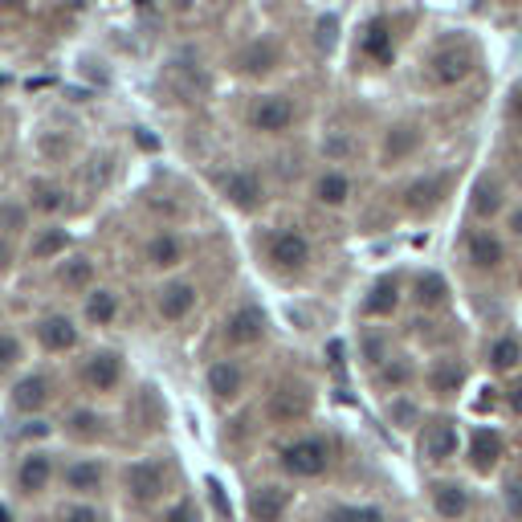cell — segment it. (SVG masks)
Returning <instances> with one entry per match:
<instances>
[{"label": "cell", "mask_w": 522, "mask_h": 522, "mask_svg": "<svg viewBox=\"0 0 522 522\" xmlns=\"http://www.w3.org/2000/svg\"><path fill=\"white\" fill-rule=\"evenodd\" d=\"M327 461H330V453L319 436H302V441L281 449V469L290 477H319L327 469Z\"/></svg>", "instance_id": "cell-1"}, {"label": "cell", "mask_w": 522, "mask_h": 522, "mask_svg": "<svg viewBox=\"0 0 522 522\" xmlns=\"http://www.w3.org/2000/svg\"><path fill=\"white\" fill-rule=\"evenodd\" d=\"M123 490L131 502H155L159 493H164V465L159 461H135V465H126V474H123Z\"/></svg>", "instance_id": "cell-2"}, {"label": "cell", "mask_w": 522, "mask_h": 522, "mask_svg": "<svg viewBox=\"0 0 522 522\" xmlns=\"http://www.w3.org/2000/svg\"><path fill=\"white\" fill-rule=\"evenodd\" d=\"M261 335H265L261 306H237L229 314V322H224V338H229L232 347H253V343H261Z\"/></svg>", "instance_id": "cell-3"}, {"label": "cell", "mask_w": 522, "mask_h": 522, "mask_svg": "<svg viewBox=\"0 0 522 522\" xmlns=\"http://www.w3.org/2000/svg\"><path fill=\"white\" fill-rule=\"evenodd\" d=\"M221 192L229 204H237V208H257L261 196H265V188H261V175L249 172V167H237V172H229L221 180Z\"/></svg>", "instance_id": "cell-4"}, {"label": "cell", "mask_w": 522, "mask_h": 522, "mask_svg": "<svg viewBox=\"0 0 522 522\" xmlns=\"http://www.w3.org/2000/svg\"><path fill=\"white\" fill-rule=\"evenodd\" d=\"M270 261H278L281 270H302V265L310 261V241L302 237V232H294V229L273 232V241H270Z\"/></svg>", "instance_id": "cell-5"}, {"label": "cell", "mask_w": 522, "mask_h": 522, "mask_svg": "<svg viewBox=\"0 0 522 522\" xmlns=\"http://www.w3.org/2000/svg\"><path fill=\"white\" fill-rule=\"evenodd\" d=\"M49 482H53V457L41 453V449L20 457V465H17V490L20 493H41Z\"/></svg>", "instance_id": "cell-6"}, {"label": "cell", "mask_w": 522, "mask_h": 522, "mask_svg": "<svg viewBox=\"0 0 522 522\" xmlns=\"http://www.w3.org/2000/svg\"><path fill=\"white\" fill-rule=\"evenodd\" d=\"M469 74H474V53L469 49H441L433 58V82H441V86H457Z\"/></svg>", "instance_id": "cell-7"}, {"label": "cell", "mask_w": 522, "mask_h": 522, "mask_svg": "<svg viewBox=\"0 0 522 522\" xmlns=\"http://www.w3.org/2000/svg\"><path fill=\"white\" fill-rule=\"evenodd\" d=\"M167 86H172L180 98H196L204 86H208V82H204L200 61H196L192 53H180V58L167 66Z\"/></svg>", "instance_id": "cell-8"}, {"label": "cell", "mask_w": 522, "mask_h": 522, "mask_svg": "<svg viewBox=\"0 0 522 522\" xmlns=\"http://www.w3.org/2000/svg\"><path fill=\"white\" fill-rule=\"evenodd\" d=\"M290 123H294V102L290 98L270 94V98H261L257 107H253V126H257V131L278 135V131H286Z\"/></svg>", "instance_id": "cell-9"}, {"label": "cell", "mask_w": 522, "mask_h": 522, "mask_svg": "<svg viewBox=\"0 0 522 522\" xmlns=\"http://www.w3.org/2000/svg\"><path fill=\"white\" fill-rule=\"evenodd\" d=\"M118 379H123V359L115 351H94L86 359V384L94 392H110V387H118Z\"/></svg>", "instance_id": "cell-10"}, {"label": "cell", "mask_w": 522, "mask_h": 522, "mask_svg": "<svg viewBox=\"0 0 522 522\" xmlns=\"http://www.w3.org/2000/svg\"><path fill=\"white\" fill-rule=\"evenodd\" d=\"M286 506H290V493L281 490V485H261L249 498V518L253 522H281Z\"/></svg>", "instance_id": "cell-11"}, {"label": "cell", "mask_w": 522, "mask_h": 522, "mask_svg": "<svg viewBox=\"0 0 522 522\" xmlns=\"http://www.w3.org/2000/svg\"><path fill=\"white\" fill-rule=\"evenodd\" d=\"M159 319H167V322H180L188 314V310L196 306V286L192 281H172V286H164L159 290Z\"/></svg>", "instance_id": "cell-12"}, {"label": "cell", "mask_w": 522, "mask_h": 522, "mask_svg": "<svg viewBox=\"0 0 522 522\" xmlns=\"http://www.w3.org/2000/svg\"><path fill=\"white\" fill-rule=\"evenodd\" d=\"M37 338H41V347L45 351H74L77 347V327L66 319V314H49V319H41Z\"/></svg>", "instance_id": "cell-13"}, {"label": "cell", "mask_w": 522, "mask_h": 522, "mask_svg": "<svg viewBox=\"0 0 522 522\" xmlns=\"http://www.w3.org/2000/svg\"><path fill=\"white\" fill-rule=\"evenodd\" d=\"M49 396H53V384H49L45 376H25L12 387V404H17L20 412H41V408L49 404Z\"/></svg>", "instance_id": "cell-14"}, {"label": "cell", "mask_w": 522, "mask_h": 522, "mask_svg": "<svg viewBox=\"0 0 522 522\" xmlns=\"http://www.w3.org/2000/svg\"><path fill=\"white\" fill-rule=\"evenodd\" d=\"M498 457H502V436L493 428H474V436H469V461L477 469H493Z\"/></svg>", "instance_id": "cell-15"}, {"label": "cell", "mask_w": 522, "mask_h": 522, "mask_svg": "<svg viewBox=\"0 0 522 522\" xmlns=\"http://www.w3.org/2000/svg\"><path fill=\"white\" fill-rule=\"evenodd\" d=\"M61 482H66V490H74V493H94L98 485H102V465L98 461H69Z\"/></svg>", "instance_id": "cell-16"}, {"label": "cell", "mask_w": 522, "mask_h": 522, "mask_svg": "<svg viewBox=\"0 0 522 522\" xmlns=\"http://www.w3.org/2000/svg\"><path fill=\"white\" fill-rule=\"evenodd\" d=\"M208 392H213L216 400H232L237 392H241V368L229 363V359L213 363V368H208Z\"/></svg>", "instance_id": "cell-17"}, {"label": "cell", "mask_w": 522, "mask_h": 522, "mask_svg": "<svg viewBox=\"0 0 522 522\" xmlns=\"http://www.w3.org/2000/svg\"><path fill=\"white\" fill-rule=\"evenodd\" d=\"M433 506L441 518H461L469 510V493L457 482H441V485H433Z\"/></svg>", "instance_id": "cell-18"}, {"label": "cell", "mask_w": 522, "mask_h": 522, "mask_svg": "<svg viewBox=\"0 0 522 522\" xmlns=\"http://www.w3.org/2000/svg\"><path fill=\"white\" fill-rule=\"evenodd\" d=\"M147 261L159 265V270L180 265V261H184V245H180V237H175V232H159V237H151V245H147Z\"/></svg>", "instance_id": "cell-19"}, {"label": "cell", "mask_w": 522, "mask_h": 522, "mask_svg": "<svg viewBox=\"0 0 522 522\" xmlns=\"http://www.w3.org/2000/svg\"><path fill=\"white\" fill-rule=\"evenodd\" d=\"M457 449V428L449 425V420H441V425H433L425 433V457L428 461H445V457H453Z\"/></svg>", "instance_id": "cell-20"}, {"label": "cell", "mask_w": 522, "mask_h": 522, "mask_svg": "<svg viewBox=\"0 0 522 522\" xmlns=\"http://www.w3.org/2000/svg\"><path fill=\"white\" fill-rule=\"evenodd\" d=\"M396 302H400V286L392 278H384V281H376V286H371L368 302H363V314L384 319V314H392V310H396Z\"/></svg>", "instance_id": "cell-21"}, {"label": "cell", "mask_w": 522, "mask_h": 522, "mask_svg": "<svg viewBox=\"0 0 522 522\" xmlns=\"http://www.w3.org/2000/svg\"><path fill=\"white\" fill-rule=\"evenodd\" d=\"M441 192H445V180L428 175V180H416V184L408 188V192H404V204L412 208V213H425V208H433V204L441 200Z\"/></svg>", "instance_id": "cell-22"}, {"label": "cell", "mask_w": 522, "mask_h": 522, "mask_svg": "<svg viewBox=\"0 0 522 522\" xmlns=\"http://www.w3.org/2000/svg\"><path fill=\"white\" fill-rule=\"evenodd\" d=\"M469 261H474L477 270H493L502 261V241L490 237V232H474L469 237Z\"/></svg>", "instance_id": "cell-23"}, {"label": "cell", "mask_w": 522, "mask_h": 522, "mask_svg": "<svg viewBox=\"0 0 522 522\" xmlns=\"http://www.w3.org/2000/svg\"><path fill=\"white\" fill-rule=\"evenodd\" d=\"M58 278H61V286H66V290H86L90 281H94V261H90V257H69V261H61Z\"/></svg>", "instance_id": "cell-24"}, {"label": "cell", "mask_w": 522, "mask_h": 522, "mask_svg": "<svg viewBox=\"0 0 522 522\" xmlns=\"http://www.w3.org/2000/svg\"><path fill=\"white\" fill-rule=\"evenodd\" d=\"M115 314H118L115 290H90V298H86V319L94 322V327H107V322H115Z\"/></svg>", "instance_id": "cell-25"}, {"label": "cell", "mask_w": 522, "mask_h": 522, "mask_svg": "<svg viewBox=\"0 0 522 522\" xmlns=\"http://www.w3.org/2000/svg\"><path fill=\"white\" fill-rule=\"evenodd\" d=\"M363 53L376 61H392V33H387L384 20H371L368 33H363Z\"/></svg>", "instance_id": "cell-26"}, {"label": "cell", "mask_w": 522, "mask_h": 522, "mask_svg": "<svg viewBox=\"0 0 522 522\" xmlns=\"http://www.w3.org/2000/svg\"><path fill=\"white\" fill-rule=\"evenodd\" d=\"M416 143H420V131H416L412 123H404V126H392V131H387L384 151H387V159H404L408 151H416Z\"/></svg>", "instance_id": "cell-27"}, {"label": "cell", "mask_w": 522, "mask_h": 522, "mask_svg": "<svg viewBox=\"0 0 522 522\" xmlns=\"http://www.w3.org/2000/svg\"><path fill=\"white\" fill-rule=\"evenodd\" d=\"M66 428L74 441H98V436H102V416L90 412V408H77V412H69Z\"/></svg>", "instance_id": "cell-28"}, {"label": "cell", "mask_w": 522, "mask_h": 522, "mask_svg": "<svg viewBox=\"0 0 522 522\" xmlns=\"http://www.w3.org/2000/svg\"><path fill=\"white\" fill-rule=\"evenodd\" d=\"M314 196H319L322 204H343L351 196V184H347V175H338V172H327L314 184Z\"/></svg>", "instance_id": "cell-29"}, {"label": "cell", "mask_w": 522, "mask_h": 522, "mask_svg": "<svg viewBox=\"0 0 522 522\" xmlns=\"http://www.w3.org/2000/svg\"><path fill=\"white\" fill-rule=\"evenodd\" d=\"M498 208H502V188H498V180H482V184L474 188V213L493 216Z\"/></svg>", "instance_id": "cell-30"}, {"label": "cell", "mask_w": 522, "mask_h": 522, "mask_svg": "<svg viewBox=\"0 0 522 522\" xmlns=\"http://www.w3.org/2000/svg\"><path fill=\"white\" fill-rule=\"evenodd\" d=\"M518 359H522V347H518V338H498L490 351V368L493 371H506V368H518Z\"/></svg>", "instance_id": "cell-31"}, {"label": "cell", "mask_w": 522, "mask_h": 522, "mask_svg": "<svg viewBox=\"0 0 522 522\" xmlns=\"http://www.w3.org/2000/svg\"><path fill=\"white\" fill-rule=\"evenodd\" d=\"M58 253H66V229H45L33 241V257L37 261H49V257H58Z\"/></svg>", "instance_id": "cell-32"}, {"label": "cell", "mask_w": 522, "mask_h": 522, "mask_svg": "<svg viewBox=\"0 0 522 522\" xmlns=\"http://www.w3.org/2000/svg\"><path fill=\"white\" fill-rule=\"evenodd\" d=\"M416 302H420V306H441V302H445V281L436 278V273L416 278Z\"/></svg>", "instance_id": "cell-33"}, {"label": "cell", "mask_w": 522, "mask_h": 522, "mask_svg": "<svg viewBox=\"0 0 522 522\" xmlns=\"http://www.w3.org/2000/svg\"><path fill=\"white\" fill-rule=\"evenodd\" d=\"M241 66L249 69V74H257V69H270L273 66V45H261V41H257V45H249L241 53Z\"/></svg>", "instance_id": "cell-34"}, {"label": "cell", "mask_w": 522, "mask_h": 522, "mask_svg": "<svg viewBox=\"0 0 522 522\" xmlns=\"http://www.w3.org/2000/svg\"><path fill=\"white\" fill-rule=\"evenodd\" d=\"M61 204H66V196H61V188H37L33 192V208H41V213H58Z\"/></svg>", "instance_id": "cell-35"}, {"label": "cell", "mask_w": 522, "mask_h": 522, "mask_svg": "<svg viewBox=\"0 0 522 522\" xmlns=\"http://www.w3.org/2000/svg\"><path fill=\"white\" fill-rule=\"evenodd\" d=\"M330 522H384V514L371 506H351V510H338Z\"/></svg>", "instance_id": "cell-36"}, {"label": "cell", "mask_w": 522, "mask_h": 522, "mask_svg": "<svg viewBox=\"0 0 522 522\" xmlns=\"http://www.w3.org/2000/svg\"><path fill=\"white\" fill-rule=\"evenodd\" d=\"M159 522H200V510H196V502H175L172 510H164Z\"/></svg>", "instance_id": "cell-37"}, {"label": "cell", "mask_w": 522, "mask_h": 522, "mask_svg": "<svg viewBox=\"0 0 522 522\" xmlns=\"http://www.w3.org/2000/svg\"><path fill=\"white\" fill-rule=\"evenodd\" d=\"M0 229H25V208H17V204H0Z\"/></svg>", "instance_id": "cell-38"}, {"label": "cell", "mask_w": 522, "mask_h": 522, "mask_svg": "<svg viewBox=\"0 0 522 522\" xmlns=\"http://www.w3.org/2000/svg\"><path fill=\"white\" fill-rule=\"evenodd\" d=\"M20 359V343L12 335H0V371H9Z\"/></svg>", "instance_id": "cell-39"}, {"label": "cell", "mask_w": 522, "mask_h": 522, "mask_svg": "<svg viewBox=\"0 0 522 522\" xmlns=\"http://www.w3.org/2000/svg\"><path fill=\"white\" fill-rule=\"evenodd\" d=\"M61 522H102V518H98L94 506H69V510H61Z\"/></svg>", "instance_id": "cell-40"}, {"label": "cell", "mask_w": 522, "mask_h": 522, "mask_svg": "<svg viewBox=\"0 0 522 522\" xmlns=\"http://www.w3.org/2000/svg\"><path fill=\"white\" fill-rule=\"evenodd\" d=\"M457 384H461V371L457 368H445V371L436 368L433 371V387H441V392H449V387H457Z\"/></svg>", "instance_id": "cell-41"}, {"label": "cell", "mask_w": 522, "mask_h": 522, "mask_svg": "<svg viewBox=\"0 0 522 522\" xmlns=\"http://www.w3.org/2000/svg\"><path fill=\"white\" fill-rule=\"evenodd\" d=\"M392 420H396L400 428H408L416 420V408L408 404V400H396V404H392Z\"/></svg>", "instance_id": "cell-42"}, {"label": "cell", "mask_w": 522, "mask_h": 522, "mask_svg": "<svg viewBox=\"0 0 522 522\" xmlns=\"http://www.w3.org/2000/svg\"><path fill=\"white\" fill-rule=\"evenodd\" d=\"M506 115H510V123L522 126V82L510 90V98H506Z\"/></svg>", "instance_id": "cell-43"}, {"label": "cell", "mask_w": 522, "mask_h": 522, "mask_svg": "<svg viewBox=\"0 0 522 522\" xmlns=\"http://www.w3.org/2000/svg\"><path fill=\"white\" fill-rule=\"evenodd\" d=\"M506 506H510L514 518H522V482H510V485H506Z\"/></svg>", "instance_id": "cell-44"}, {"label": "cell", "mask_w": 522, "mask_h": 522, "mask_svg": "<svg viewBox=\"0 0 522 522\" xmlns=\"http://www.w3.org/2000/svg\"><path fill=\"white\" fill-rule=\"evenodd\" d=\"M335 29H338L335 17H322V20H319V45H322V49L335 45Z\"/></svg>", "instance_id": "cell-45"}, {"label": "cell", "mask_w": 522, "mask_h": 522, "mask_svg": "<svg viewBox=\"0 0 522 522\" xmlns=\"http://www.w3.org/2000/svg\"><path fill=\"white\" fill-rule=\"evenodd\" d=\"M384 379H392V384H404V379H408V368H387Z\"/></svg>", "instance_id": "cell-46"}, {"label": "cell", "mask_w": 522, "mask_h": 522, "mask_svg": "<svg viewBox=\"0 0 522 522\" xmlns=\"http://www.w3.org/2000/svg\"><path fill=\"white\" fill-rule=\"evenodd\" d=\"M510 408H514V412H522V384L510 387Z\"/></svg>", "instance_id": "cell-47"}, {"label": "cell", "mask_w": 522, "mask_h": 522, "mask_svg": "<svg viewBox=\"0 0 522 522\" xmlns=\"http://www.w3.org/2000/svg\"><path fill=\"white\" fill-rule=\"evenodd\" d=\"M327 151H330V155H343V151H347V139H330Z\"/></svg>", "instance_id": "cell-48"}, {"label": "cell", "mask_w": 522, "mask_h": 522, "mask_svg": "<svg viewBox=\"0 0 522 522\" xmlns=\"http://www.w3.org/2000/svg\"><path fill=\"white\" fill-rule=\"evenodd\" d=\"M9 261H12V249H9V241H0V270H4Z\"/></svg>", "instance_id": "cell-49"}, {"label": "cell", "mask_w": 522, "mask_h": 522, "mask_svg": "<svg viewBox=\"0 0 522 522\" xmlns=\"http://www.w3.org/2000/svg\"><path fill=\"white\" fill-rule=\"evenodd\" d=\"M510 229H514V237H522V208L518 213H510Z\"/></svg>", "instance_id": "cell-50"}, {"label": "cell", "mask_w": 522, "mask_h": 522, "mask_svg": "<svg viewBox=\"0 0 522 522\" xmlns=\"http://www.w3.org/2000/svg\"><path fill=\"white\" fill-rule=\"evenodd\" d=\"M196 0H175V9H192Z\"/></svg>", "instance_id": "cell-51"}, {"label": "cell", "mask_w": 522, "mask_h": 522, "mask_svg": "<svg viewBox=\"0 0 522 522\" xmlns=\"http://www.w3.org/2000/svg\"><path fill=\"white\" fill-rule=\"evenodd\" d=\"M135 4H139V9H147V4H151V0H135Z\"/></svg>", "instance_id": "cell-52"}, {"label": "cell", "mask_w": 522, "mask_h": 522, "mask_svg": "<svg viewBox=\"0 0 522 522\" xmlns=\"http://www.w3.org/2000/svg\"><path fill=\"white\" fill-rule=\"evenodd\" d=\"M0 522H9V518H4V510H0Z\"/></svg>", "instance_id": "cell-53"}]
</instances>
